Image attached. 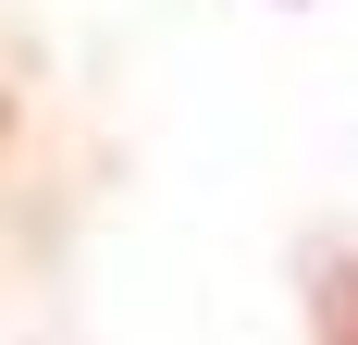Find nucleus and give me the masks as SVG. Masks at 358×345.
<instances>
[{
  "label": "nucleus",
  "instance_id": "obj_1",
  "mask_svg": "<svg viewBox=\"0 0 358 345\" xmlns=\"http://www.w3.org/2000/svg\"><path fill=\"white\" fill-rule=\"evenodd\" d=\"M322 321H334V345H358V272H334V284H322Z\"/></svg>",
  "mask_w": 358,
  "mask_h": 345
}]
</instances>
